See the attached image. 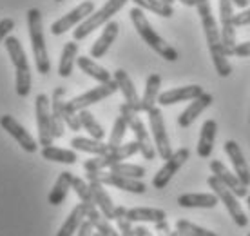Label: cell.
Here are the masks:
<instances>
[{
    "label": "cell",
    "mask_w": 250,
    "mask_h": 236,
    "mask_svg": "<svg viewBox=\"0 0 250 236\" xmlns=\"http://www.w3.org/2000/svg\"><path fill=\"white\" fill-rule=\"evenodd\" d=\"M196 9L201 19V25H203V31H205L207 46L212 56L214 68L216 73L219 76H227L232 73V66L229 62V56H227L225 49H223V42H221V33L218 29V22L214 19L212 7H210V0H196Z\"/></svg>",
    "instance_id": "1"
},
{
    "label": "cell",
    "mask_w": 250,
    "mask_h": 236,
    "mask_svg": "<svg viewBox=\"0 0 250 236\" xmlns=\"http://www.w3.org/2000/svg\"><path fill=\"white\" fill-rule=\"evenodd\" d=\"M129 17H131V22H132V25H134V29L138 31V35L142 37V40L149 46L150 49L156 51L158 55L162 56V58H165V60H169V62H176V60L180 58L178 51H176L170 44L165 42V40L152 29V25L149 24V20L145 17L144 9L132 7L131 11H129Z\"/></svg>",
    "instance_id": "2"
},
{
    "label": "cell",
    "mask_w": 250,
    "mask_h": 236,
    "mask_svg": "<svg viewBox=\"0 0 250 236\" xmlns=\"http://www.w3.org/2000/svg\"><path fill=\"white\" fill-rule=\"evenodd\" d=\"M27 31L33 44V55H35V64L37 71L40 75H47L51 71V62L47 56V47H45L44 25H42V13L37 7H31L27 11Z\"/></svg>",
    "instance_id": "3"
},
{
    "label": "cell",
    "mask_w": 250,
    "mask_h": 236,
    "mask_svg": "<svg viewBox=\"0 0 250 236\" xmlns=\"http://www.w3.org/2000/svg\"><path fill=\"white\" fill-rule=\"evenodd\" d=\"M127 2H129V0H107L98 11L91 13L87 19L76 27L75 31H73V38L78 42V40H83L85 37H89L94 29H98L100 25H105Z\"/></svg>",
    "instance_id": "4"
},
{
    "label": "cell",
    "mask_w": 250,
    "mask_h": 236,
    "mask_svg": "<svg viewBox=\"0 0 250 236\" xmlns=\"http://www.w3.org/2000/svg\"><path fill=\"white\" fill-rule=\"evenodd\" d=\"M120 115L127 120V124H129V129L134 133V140L138 142V147H140V153L144 156L145 160H154V156H156V147H154V143L150 140V135L147 127H145L144 120L138 117V113L129 107L127 104H122L120 106Z\"/></svg>",
    "instance_id": "5"
},
{
    "label": "cell",
    "mask_w": 250,
    "mask_h": 236,
    "mask_svg": "<svg viewBox=\"0 0 250 236\" xmlns=\"http://www.w3.org/2000/svg\"><path fill=\"white\" fill-rule=\"evenodd\" d=\"M207 184H208V187L214 191V194L218 196L219 202L225 204L227 211H229V214L232 216V220L236 222V225H239V227H247V225H249V218H247V214H245L241 204L238 202V196L232 193L225 184H221L214 174H210V176L207 178Z\"/></svg>",
    "instance_id": "6"
},
{
    "label": "cell",
    "mask_w": 250,
    "mask_h": 236,
    "mask_svg": "<svg viewBox=\"0 0 250 236\" xmlns=\"http://www.w3.org/2000/svg\"><path fill=\"white\" fill-rule=\"evenodd\" d=\"M136 153H140V147H138L136 140H132V142L122 143L118 147H114L104 156H94L91 160H85L83 162V169H85V173H89V171H105V169L113 167L114 164L127 160L129 156L136 155Z\"/></svg>",
    "instance_id": "7"
},
{
    "label": "cell",
    "mask_w": 250,
    "mask_h": 236,
    "mask_svg": "<svg viewBox=\"0 0 250 236\" xmlns=\"http://www.w3.org/2000/svg\"><path fill=\"white\" fill-rule=\"evenodd\" d=\"M87 182H100L104 186H111L116 187V189H122V191H127V193H134V194H144L147 191V186H145L142 180H136V178H127V176H122V174H114V173H105V171H89L85 174Z\"/></svg>",
    "instance_id": "8"
},
{
    "label": "cell",
    "mask_w": 250,
    "mask_h": 236,
    "mask_svg": "<svg viewBox=\"0 0 250 236\" xmlns=\"http://www.w3.org/2000/svg\"><path fill=\"white\" fill-rule=\"evenodd\" d=\"M116 91H118V84H116L113 78V80L105 82V84H100V86H96V87H93V89L85 91V93L75 96L73 100L65 102V106H67L69 109H73V111L78 113V111H82V109H87V107L93 106V104H98V102H102L104 98L114 94Z\"/></svg>",
    "instance_id": "9"
},
{
    "label": "cell",
    "mask_w": 250,
    "mask_h": 236,
    "mask_svg": "<svg viewBox=\"0 0 250 236\" xmlns=\"http://www.w3.org/2000/svg\"><path fill=\"white\" fill-rule=\"evenodd\" d=\"M219 20H221V42L227 56H234L236 47V24H234V4L230 0H219Z\"/></svg>",
    "instance_id": "10"
},
{
    "label": "cell",
    "mask_w": 250,
    "mask_h": 236,
    "mask_svg": "<svg viewBox=\"0 0 250 236\" xmlns=\"http://www.w3.org/2000/svg\"><path fill=\"white\" fill-rule=\"evenodd\" d=\"M149 125L150 133L154 138V147H156L158 155L162 156L163 160H167L172 155V147H170V140L165 129V122H163V113L160 107H152L149 113Z\"/></svg>",
    "instance_id": "11"
},
{
    "label": "cell",
    "mask_w": 250,
    "mask_h": 236,
    "mask_svg": "<svg viewBox=\"0 0 250 236\" xmlns=\"http://www.w3.org/2000/svg\"><path fill=\"white\" fill-rule=\"evenodd\" d=\"M35 113H37V127H38V142L42 145H51L55 137L51 129V100L47 94L40 93L35 98Z\"/></svg>",
    "instance_id": "12"
},
{
    "label": "cell",
    "mask_w": 250,
    "mask_h": 236,
    "mask_svg": "<svg viewBox=\"0 0 250 236\" xmlns=\"http://www.w3.org/2000/svg\"><path fill=\"white\" fill-rule=\"evenodd\" d=\"M188 158H190V151H188L187 147H182V149L174 151V153L165 160L163 167L154 174L152 186L156 187V189H165V187L169 186V182L172 180V176L180 171V167H182Z\"/></svg>",
    "instance_id": "13"
},
{
    "label": "cell",
    "mask_w": 250,
    "mask_h": 236,
    "mask_svg": "<svg viewBox=\"0 0 250 236\" xmlns=\"http://www.w3.org/2000/svg\"><path fill=\"white\" fill-rule=\"evenodd\" d=\"M91 13H94V2L93 0H85V2L78 4L73 11H69L67 15H63L62 19H58L57 22H53V24H51V33H53L55 37L63 35V33L69 31L71 27L80 25Z\"/></svg>",
    "instance_id": "14"
},
{
    "label": "cell",
    "mask_w": 250,
    "mask_h": 236,
    "mask_svg": "<svg viewBox=\"0 0 250 236\" xmlns=\"http://www.w3.org/2000/svg\"><path fill=\"white\" fill-rule=\"evenodd\" d=\"M0 125L4 127V131H7V133L19 142V145L24 151H27V153H37L38 145H37V142H35V138H33L31 135H29V131H25L11 115L0 117Z\"/></svg>",
    "instance_id": "15"
},
{
    "label": "cell",
    "mask_w": 250,
    "mask_h": 236,
    "mask_svg": "<svg viewBox=\"0 0 250 236\" xmlns=\"http://www.w3.org/2000/svg\"><path fill=\"white\" fill-rule=\"evenodd\" d=\"M65 87H55L53 96H51V129H53V137L62 138L63 137V109H65Z\"/></svg>",
    "instance_id": "16"
},
{
    "label": "cell",
    "mask_w": 250,
    "mask_h": 236,
    "mask_svg": "<svg viewBox=\"0 0 250 236\" xmlns=\"http://www.w3.org/2000/svg\"><path fill=\"white\" fill-rule=\"evenodd\" d=\"M205 93L201 86H183V87H174V89H169V91H163L158 96V104L160 106H172V104H180V102H188V100H194L201 96Z\"/></svg>",
    "instance_id": "17"
},
{
    "label": "cell",
    "mask_w": 250,
    "mask_h": 236,
    "mask_svg": "<svg viewBox=\"0 0 250 236\" xmlns=\"http://www.w3.org/2000/svg\"><path fill=\"white\" fill-rule=\"evenodd\" d=\"M210 171H212V174L218 178L221 184H225L229 189H230L232 193L236 194L238 198H243V196H247V186H243L241 182H239V178L236 176L234 173H230L229 169L225 167V164L221 160H212L210 162Z\"/></svg>",
    "instance_id": "18"
},
{
    "label": "cell",
    "mask_w": 250,
    "mask_h": 236,
    "mask_svg": "<svg viewBox=\"0 0 250 236\" xmlns=\"http://www.w3.org/2000/svg\"><path fill=\"white\" fill-rule=\"evenodd\" d=\"M225 153L229 155L230 158L232 165H234V171H236V176L239 178V182L243 184V186L249 187L250 186V169L247 165V162H245V156L241 153V147L238 145V142H234V140H227L225 142Z\"/></svg>",
    "instance_id": "19"
},
{
    "label": "cell",
    "mask_w": 250,
    "mask_h": 236,
    "mask_svg": "<svg viewBox=\"0 0 250 236\" xmlns=\"http://www.w3.org/2000/svg\"><path fill=\"white\" fill-rule=\"evenodd\" d=\"M114 82L118 84V89L122 91V94H124L125 104H127L129 107H132L136 113H142L140 111L142 98L138 96L136 87H134L131 76L127 75V71H125V69H116V71H114Z\"/></svg>",
    "instance_id": "20"
},
{
    "label": "cell",
    "mask_w": 250,
    "mask_h": 236,
    "mask_svg": "<svg viewBox=\"0 0 250 236\" xmlns=\"http://www.w3.org/2000/svg\"><path fill=\"white\" fill-rule=\"evenodd\" d=\"M118 31H120V24L118 22H114V20H109L104 27V31L102 35L98 37V40L91 46V58H102V56L105 55L109 47L113 46V42L116 40L118 37Z\"/></svg>",
    "instance_id": "21"
},
{
    "label": "cell",
    "mask_w": 250,
    "mask_h": 236,
    "mask_svg": "<svg viewBox=\"0 0 250 236\" xmlns=\"http://www.w3.org/2000/svg\"><path fill=\"white\" fill-rule=\"evenodd\" d=\"M212 94H208V93H203L201 96H198V98H194L192 100V104L185 109V111L178 117V125L180 127H188V125H192V122L196 120V118L200 117L201 113L205 111L207 107H210V104H212Z\"/></svg>",
    "instance_id": "22"
},
{
    "label": "cell",
    "mask_w": 250,
    "mask_h": 236,
    "mask_svg": "<svg viewBox=\"0 0 250 236\" xmlns=\"http://www.w3.org/2000/svg\"><path fill=\"white\" fill-rule=\"evenodd\" d=\"M219 204L214 193H185L178 198V205L185 209H212Z\"/></svg>",
    "instance_id": "23"
},
{
    "label": "cell",
    "mask_w": 250,
    "mask_h": 236,
    "mask_svg": "<svg viewBox=\"0 0 250 236\" xmlns=\"http://www.w3.org/2000/svg\"><path fill=\"white\" fill-rule=\"evenodd\" d=\"M89 187H91V193H93L94 204L100 209L102 214H104L107 220H114V209H116V205L113 204L109 193L104 189V184L93 180V182H89Z\"/></svg>",
    "instance_id": "24"
},
{
    "label": "cell",
    "mask_w": 250,
    "mask_h": 236,
    "mask_svg": "<svg viewBox=\"0 0 250 236\" xmlns=\"http://www.w3.org/2000/svg\"><path fill=\"white\" fill-rule=\"evenodd\" d=\"M216 131H218V122L216 120L210 118V120L203 122L200 133V142H198V156L200 158H208V156L212 155Z\"/></svg>",
    "instance_id": "25"
},
{
    "label": "cell",
    "mask_w": 250,
    "mask_h": 236,
    "mask_svg": "<svg viewBox=\"0 0 250 236\" xmlns=\"http://www.w3.org/2000/svg\"><path fill=\"white\" fill-rule=\"evenodd\" d=\"M160 87H162V76L158 73L149 75L147 82H145V91L142 96V104H140V111L149 113L152 107H156L158 96H160Z\"/></svg>",
    "instance_id": "26"
},
{
    "label": "cell",
    "mask_w": 250,
    "mask_h": 236,
    "mask_svg": "<svg viewBox=\"0 0 250 236\" xmlns=\"http://www.w3.org/2000/svg\"><path fill=\"white\" fill-rule=\"evenodd\" d=\"M73 178H75V176H73V173H69V171H62V173L58 174L57 184L53 186L49 196H47L51 205L63 204V200H65V196H67L69 189L73 187Z\"/></svg>",
    "instance_id": "27"
},
{
    "label": "cell",
    "mask_w": 250,
    "mask_h": 236,
    "mask_svg": "<svg viewBox=\"0 0 250 236\" xmlns=\"http://www.w3.org/2000/svg\"><path fill=\"white\" fill-rule=\"evenodd\" d=\"M71 147L76 151H83V153L94 155V156H104L111 151V147H109L105 142L96 140V138H83V137L73 138V140H71Z\"/></svg>",
    "instance_id": "28"
},
{
    "label": "cell",
    "mask_w": 250,
    "mask_h": 236,
    "mask_svg": "<svg viewBox=\"0 0 250 236\" xmlns=\"http://www.w3.org/2000/svg\"><path fill=\"white\" fill-rule=\"evenodd\" d=\"M76 64H78V68H80L85 75L94 78L96 82H100V84H105V82L113 80V78H111V73H109L105 68H102L100 64L94 62L91 56H78V58H76Z\"/></svg>",
    "instance_id": "29"
},
{
    "label": "cell",
    "mask_w": 250,
    "mask_h": 236,
    "mask_svg": "<svg viewBox=\"0 0 250 236\" xmlns=\"http://www.w3.org/2000/svg\"><path fill=\"white\" fill-rule=\"evenodd\" d=\"M76 58H78V44H76V40H73V42H67L63 46L62 55H60V64H58V75L62 78L71 76L73 69H75Z\"/></svg>",
    "instance_id": "30"
},
{
    "label": "cell",
    "mask_w": 250,
    "mask_h": 236,
    "mask_svg": "<svg viewBox=\"0 0 250 236\" xmlns=\"http://www.w3.org/2000/svg\"><path fill=\"white\" fill-rule=\"evenodd\" d=\"M85 218H87L89 222L93 224L94 231H96V233H100V236H120L118 231L109 224V220L102 214L100 209H98L96 205H94V207H89V209H85Z\"/></svg>",
    "instance_id": "31"
},
{
    "label": "cell",
    "mask_w": 250,
    "mask_h": 236,
    "mask_svg": "<svg viewBox=\"0 0 250 236\" xmlns=\"http://www.w3.org/2000/svg\"><path fill=\"white\" fill-rule=\"evenodd\" d=\"M4 46H6L7 53H9V58H11L13 66L17 71H22V69H29V64H27V56H25V51L22 47V44L17 37H9L4 40Z\"/></svg>",
    "instance_id": "32"
},
{
    "label": "cell",
    "mask_w": 250,
    "mask_h": 236,
    "mask_svg": "<svg viewBox=\"0 0 250 236\" xmlns=\"http://www.w3.org/2000/svg\"><path fill=\"white\" fill-rule=\"evenodd\" d=\"M127 218L131 222H150L156 224L162 220H167V212L163 209H154V207H134L127 209Z\"/></svg>",
    "instance_id": "33"
},
{
    "label": "cell",
    "mask_w": 250,
    "mask_h": 236,
    "mask_svg": "<svg viewBox=\"0 0 250 236\" xmlns=\"http://www.w3.org/2000/svg\"><path fill=\"white\" fill-rule=\"evenodd\" d=\"M42 158L49 162H58V164H67V165H73L78 160V155L71 149H62V147H57V145H45L42 147Z\"/></svg>",
    "instance_id": "34"
},
{
    "label": "cell",
    "mask_w": 250,
    "mask_h": 236,
    "mask_svg": "<svg viewBox=\"0 0 250 236\" xmlns=\"http://www.w3.org/2000/svg\"><path fill=\"white\" fill-rule=\"evenodd\" d=\"M83 220H85V209H83L82 204H78L73 211L69 212V216L65 218V222L62 224V227H60V231L57 233V236H73L75 233H78Z\"/></svg>",
    "instance_id": "35"
},
{
    "label": "cell",
    "mask_w": 250,
    "mask_h": 236,
    "mask_svg": "<svg viewBox=\"0 0 250 236\" xmlns=\"http://www.w3.org/2000/svg\"><path fill=\"white\" fill-rule=\"evenodd\" d=\"M78 117H80L82 127H83V129L91 135V138L104 140V137H105V131H104V127L100 125V122L94 118L93 113L87 111V109H82V111H78Z\"/></svg>",
    "instance_id": "36"
},
{
    "label": "cell",
    "mask_w": 250,
    "mask_h": 236,
    "mask_svg": "<svg viewBox=\"0 0 250 236\" xmlns=\"http://www.w3.org/2000/svg\"><path fill=\"white\" fill-rule=\"evenodd\" d=\"M136 7L140 9H147V11H152L158 17H163V19H170L174 15V7L170 4H165L162 0H132Z\"/></svg>",
    "instance_id": "37"
},
{
    "label": "cell",
    "mask_w": 250,
    "mask_h": 236,
    "mask_svg": "<svg viewBox=\"0 0 250 236\" xmlns=\"http://www.w3.org/2000/svg\"><path fill=\"white\" fill-rule=\"evenodd\" d=\"M73 189H75V193L78 194L80 204L83 205V209H89V207H94V205H96L94 204L93 193H91V187H89V182L75 176V178H73Z\"/></svg>",
    "instance_id": "38"
},
{
    "label": "cell",
    "mask_w": 250,
    "mask_h": 236,
    "mask_svg": "<svg viewBox=\"0 0 250 236\" xmlns=\"http://www.w3.org/2000/svg\"><path fill=\"white\" fill-rule=\"evenodd\" d=\"M127 129H129V124H127V120H125V118L120 115V117L114 120L113 131H111V137H109V142H107V145H109L111 149H114V147L122 145Z\"/></svg>",
    "instance_id": "39"
},
{
    "label": "cell",
    "mask_w": 250,
    "mask_h": 236,
    "mask_svg": "<svg viewBox=\"0 0 250 236\" xmlns=\"http://www.w3.org/2000/svg\"><path fill=\"white\" fill-rule=\"evenodd\" d=\"M111 173L114 174H122V176H127V178H136V180H142L145 176V169L142 165H134V164H125V162H118L111 167Z\"/></svg>",
    "instance_id": "40"
},
{
    "label": "cell",
    "mask_w": 250,
    "mask_h": 236,
    "mask_svg": "<svg viewBox=\"0 0 250 236\" xmlns=\"http://www.w3.org/2000/svg\"><path fill=\"white\" fill-rule=\"evenodd\" d=\"M176 231H180V233L185 236H218L216 233H212V231L203 229V227L192 224V222H188V220H178V222H176Z\"/></svg>",
    "instance_id": "41"
},
{
    "label": "cell",
    "mask_w": 250,
    "mask_h": 236,
    "mask_svg": "<svg viewBox=\"0 0 250 236\" xmlns=\"http://www.w3.org/2000/svg\"><path fill=\"white\" fill-rule=\"evenodd\" d=\"M15 89L19 96H27L31 93V69H22L17 71L15 76Z\"/></svg>",
    "instance_id": "42"
},
{
    "label": "cell",
    "mask_w": 250,
    "mask_h": 236,
    "mask_svg": "<svg viewBox=\"0 0 250 236\" xmlns=\"http://www.w3.org/2000/svg\"><path fill=\"white\" fill-rule=\"evenodd\" d=\"M63 122H65L67 127H71V131H80L82 129L78 113L73 111V109H69L67 106H65V109H63Z\"/></svg>",
    "instance_id": "43"
},
{
    "label": "cell",
    "mask_w": 250,
    "mask_h": 236,
    "mask_svg": "<svg viewBox=\"0 0 250 236\" xmlns=\"http://www.w3.org/2000/svg\"><path fill=\"white\" fill-rule=\"evenodd\" d=\"M15 29V20L13 19H2L0 20V42L9 37V33Z\"/></svg>",
    "instance_id": "44"
},
{
    "label": "cell",
    "mask_w": 250,
    "mask_h": 236,
    "mask_svg": "<svg viewBox=\"0 0 250 236\" xmlns=\"http://www.w3.org/2000/svg\"><path fill=\"white\" fill-rule=\"evenodd\" d=\"M234 24H236V27L249 25L250 24V9H243L241 13L234 15Z\"/></svg>",
    "instance_id": "45"
},
{
    "label": "cell",
    "mask_w": 250,
    "mask_h": 236,
    "mask_svg": "<svg viewBox=\"0 0 250 236\" xmlns=\"http://www.w3.org/2000/svg\"><path fill=\"white\" fill-rule=\"evenodd\" d=\"M234 55L236 56H250V42H243V44H236L234 47Z\"/></svg>",
    "instance_id": "46"
},
{
    "label": "cell",
    "mask_w": 250,
    "mask_h": 236,
    "mask_svg": "<svg viewBox=\"0 0 250 236\" xmlns=\"http://www.w3.org/2000/svg\"><path fill=\"white\" fill-rule=\"evenodd\" d=\"M93 233H94L93 224H91L87 218H85V220L82 222L80 229H78V236H93Z\"/></svg>",
    "instance_id": "47"
},
{
    "label": "cell",
    "mask_w": 250,
    "mask_h": 236,
    "mask_svg": "<svg viewBox=\"0 0 250 236\" xmlns=\"http://www.w3.org/2000/svg\"><path fill=\"white\" fill-rule=\"evenodd\" d=\"M154 227H156V231H158V233H162V235H169V233H170V227H169V224H167V220L156 222V224H154Z\"/></svg>",
    "instance_id": "48"
},
{
    "label": "cell",
    "mask_w": 250,
    "mask_h": 236,
    "mask_svg": "<svg viewBox=\"0 0 250 236\" xmlns=\"http://www.w3.org/2000/svg\"><path fill=\"white\" fill-rule=\"evenodd\" d=\"M134 233H136V236H154L149 229H145L144 225H138V227H134Z\"/></svg>",
    "instance_id": "49"
},
{
    "label": "cell",
    "mask_w": 250,
    "mask_h": 236,
    "mask_svg": "<svg viewBox=\"0 0 250 236\" xmlns=\"http://www.w3.org/2000/svg\"><path fill=\"white\" fill-rule=\"evenodd\" d=\"M234 6H238V7H241V9H245V7L249 6V0H230Z\"/></svg>",
    "instance_id": "50"
},
{
    "label": "cell",
    "mask_w": 250,
    "mask_h": 236,
    "mask_svg": "<svg viewBox=\"0 0 250 236\" xmlns=\"http://www.w3.org/2000/svg\"><path fill=\"white\" fill-rule=\"evenodd\" d=\"M182 4H185V6L188 7H196V0H180Z\"/></svg>",
    "instance_id": "51"
},
{
    "label": "cell",
    "mask_w": 250,
    "mask_h": 236,
    "mask_svg": "<svg viewBox=\"0 0 250 236\" xmlns=\"http://www.w3.org/2000/svg\"><path fill=\"white\" fill-rule=\"evenodd\" d=\"M167 236H185V235H182L180 231H170V233H169Z\"/></svg>",
    "instance_id": "52"
},
{
    "label": "cell",
    "mask_w": 250,
    "mask_h": 236,
    "mask_svg": "<svg viewBox=\"0 0 250 236\" xmlns=\"http://www.w3.org/2000/svg\"><path fill=\"white\" fill-rule=\"evenodd\" d=\"M162 2H165V4H170V6H172V2H174V0H162Z\"/></svg>",
    "instance_id": "53"
},
{
    "label": "cell",
    "mask_w": 250,
    "mask_h": 236,
    "mask_svg": "<svg viewBox=\"0 0 250 236\" xmlns=\"http://www.w3.org/2000/svg\"><path fill=\"white\" fill-rule=\"evenodd\" d=\"M247 205H249V209H250V196L247 194Z\"/></svg>",
    "instance_id": "54"
},
{
    "label": "cell",
    "mask_w": 250,
    "mask_h": 236,
    "mask_svg": "<svg viewBox=\"0 0 250 236\" xmlns=\"http://www.w3.org/2000/svg\"><path fill=\"white\" fill-rule=\"evenodd\" d=\"M93 236H100V233H93Z\"/></svg>",
    "instance_id": "55"
},
{
    "label": "cell",
    "mask_w": 250,
    "mask_h": 236,
    "mask_svg": "<svg viewBox=\"0 0 250 236\" xmlns=\"http://www.w3.org/2000/svg\"><path fill=\"white\" fill-rule=\"evenodd\" d=\"M55 2H62V0H55Z\"/></svg>",
    "instance_id": "56"
},
{
    "label": "cell",
    "mask_w": 250,
    "mask_h": 236,
    "mask_svg": "<svg viewBox=\"0 0 250 236\" xmlns=\"http://www.w3.org/2000/svg\"><path fill=\"white\" fill-rule=\"evenodd\" d=\"M162 236H167V235H162Z\"/></svg>",
    "instance_id": "57"
},
{
    "label": "cell",
    "mask_w": 250,
    "mask_h": 236,
    "mask_svg": "<svg viewBox=\"0 0 250 236\" xmlns=\"http://www.w3.org/2000/svg\"><path fill=\"white\" fill-rule=\"evenodd\" d=\"M247 236H250V233H249V235H247Z\"/></svg>",
    "instance_id": "58"
},
{
    "label": "cell",
    "mask_w": 250,
    "mask_h": 236,
    "mask_svg": "<svg viewBox=\"0 0 250 236\" xmlns=\"http://www.w3.org/2000/svg\"><path fill=\"white\" fill-rule=\"evenodd\" d=\"M249 2H250V0H249Z\"/></svg>",
    "instance_id": "59"
}]
</instances>
